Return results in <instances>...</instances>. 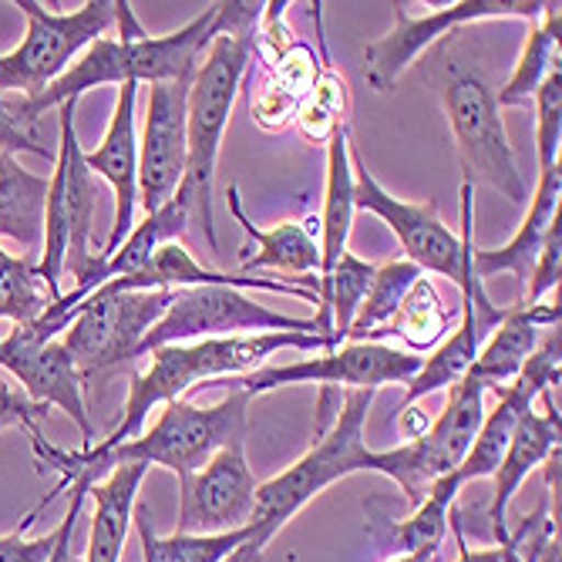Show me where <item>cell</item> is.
Returning <instances> with one entry per match:
<instances>
[{
    "mask_svg": "<svg viewBox=\"0 0 562 562\" xmlns=\"http://www.w3.org/2000/svg\"><path fill=\"white\" fill-rule=\"evenodd\" d=\"M249 394L229 384V394L210 407H199L189 401H169L162 404L159 422L138 438L115 445V448H58L50 445L41 431L27 435L34 458L41 469H55L58 472V492H65L75 479H101L119 465H159L176 472L179 479L199 472L210 458L233 445L246 441V422H249Z\"/></svg>",
    "mask_w": 562,
    "mask_h": 562,
    "instance_id": "obj_1",
    "label": "cell"
},
{
    "mask_svg": "<svg viewBox=\"0 0 562 562\" xmlns=\"http://www.w3.org/2000/svg\"><path fill=\"white\" fill-rule=\"evenodd\" d=\"M260 14L263 4H257V0H226V4H220L216 31L192 71L189 101H186L189 159H186L182 192L189 195V206L199 216L213 252H220L216 216H213V179H216L220 148L236 105V94L249 78L252 61H257Z\"/></svg>",
    "mask_w": 562,
    "mask_h": 562,
    "instance_id": "obj_2",
    "label": "cell"
},
{
    "mask_svg": "<svg viewBox=\"0 0 562 562\" xmlns=\"http://www.w3.org/2000/svg\"><path fill=\"white\" fill-rule=\"evenodd\" d=\"M115 21L122 24V37H101L91 47H85L78 61L58 78L50 81L34 98L14 94V115L21 125L37 128V119L50 109H61L68 101H81L85 91L101 85H162L179 81L195 71L202 50H206L216 21L220 4H210L199 18H192L186 27L151 37L138 24L128 0H115Z\"/></svg>",
    "mask_w": 562,
    "mask_h": 562,
    "instance_id": "obj_3",
    "label": "cell"
},
{
    "mask_svg": "<svg viewBox=\"0 0 562 562\" xmlns=\"http://www.w3.org/2000/svg\"><path fill=\"white\" fill-rule=\"evenodd\" d=\"M277 350H337L334 337L324 334H249V337H216L195 344H169L148 353V368L132 378L122 418L98 448H115L145 431L151 407L182 401V394L199 384L236 381L267 368Z\"/></svg>",
    "mask_w": 562,
    "mask_h": 562,
    "instance_id": "obj_4",
    "label": "cell"
},
{
    "mask_svg": "<svg viewBox=\"0 0 562 562\" xmlns=\"http://www.w3.org/2000/svg\"><path fill=\"white\" fill-rule=\"evenodd\" d=\"M374 394L378 391H347L334 425L317 438V445L303 458H296V462L277 479L260 482L257 505H252V519H249L252 539L239 546L226 562H260L273 536L303 505H311L334 482L350 479L357 472L381 475L384 451H374L364 441V422H368Z\"/></svg>",
    "mask_w": 562,
    "mask_h": 562,
    "instance_id": "obj_5",
    "label": "cell"
},
{
    "mask_svg": "<svg viewBox=\"0 0 562 562\" xmlns=\"http://www.w3.org/2000/svg\"><path fill=\"white\" fill-rule=\"evenodd\" d=\"M431 81L438 85L441 105L451 125V138L462 162L465 186H488L516 206H529V186L516 166L495 85L462 44H445L435 55Z\"/></svg>",
    "mask_w": 562,
    "mask_h": 562,
    "instance_id": "obj_6",
    "label": "cell"
},
{
    "mask_svg": "<svg viewBox=\"0 0 562 562\" xmlns=\"http://www.w3.org/2000/svg\"><path fill=\"white\" fill-rule=\"evenodd\" d=\"M78 101L58 109V151L55 172L47 179L44 202V243L37 273L44 277L50 296H61V277H75L71 290H81L98 267L94 252V210H98V182L85 166V151L75 128Z\"/></svg>",
    "mask_w": 562,
    "mask_h": 562,
    "instance_id": "obj_7",
    "label": "cell"
},
{
    "mask_svg": "<svg viewBox=\"0 0 562 562\" xmlns=\"http://www.w3.org/2000/svg\"><path fill=\"white\" fill-rule=\"evenodd\" d=\"M350 166H353V206L374 213L384 220V226L397 236L404 260L415 263L422 273H435L451 280L454 286H462L465 270L472 263V226H475V189L462 182V236H454L448 223H441L435 202H404L394 192H387L364 166L361 151L350 145Z\"/></svg>",
    "mask_w": 562,
    "mask_h": 562,
    "instance_id": "obj_8",
    "label": "cell"
},
{
    "mask_svg": "<svg viewBox=\"0 0 562 562\" xmlns=\"http://www.w3.org/2000/svg\"><path fill=\"white\" fill-rule=\"evenodd\" d=\"M18 8L27 18V34L11 55H0V94L18 98H34L58 81L115 24V0H88L71 14H50L37 0H21Z\"/></svg>",
    "mask_w": 562,
    "mask_h": 562,
    "instance_id": "obj_9",
    "label": "cell"
},
{
    "mask_svg": "<svg viewBox=\"0 0 562 562\" xmlns=\"http://www.w3.org/2000/svg\"><path fill=\"white\" fill-rule=\"evenodd\" d=\"M176 290H94L75 311L68 330L58 337L81 378L122 368L138 361V347L145 334L156 327Z\"/></svg>",
    "mask_w": 562,
    "mask_h": 562,
    "instance_id": "obj_10",
    "label": "cell"
},
{
    "mask_svg": "<svg viewBox=\"0 0 562 562\" xmlns=\"http://www.w3.org/2000/svg\"><path fill=\"white\" fill-rule=\"evenodd\" d=\"M249 334H324V330L317 321L277 314L233 286H192V290H176L166 317L145 334L138 357H148L151 350L169 344L249 337Z\"/></svg>",
    "mask_w": 562,
    "mask_h": 562,
    "instance_id": "obj_11",
    "label": "cell"
},
{
    "mask_svg": "<svg viewBox=\"0 0 562 562\" xmlns=\"http://www.w3.org/2000/svg\"><path fill=\"white\" fill-rule=\"evenodd\" d=\"M542 11L546 0H462V4H448L435 14L412 18L404 4H394V27L364 47V78L374 91L387 94L425 50L445 41V34H454L458 27L479 21L536 24Z\"/></svg>",
    "mask_w": 562,
    "mask_h": 562,
    "instance_id": "obj_12",
    "label": "cell"
},
{
    "mask_svg": "<svg viewBox=\"0 0 562 562\" xmlns=\"http://www.w3.org/2000/svg\"><path fill=\"white\" fill-rule=\"evenodd\" d=\"M425 357L412 350H397L394 344H340L337 350H327L324 357H311V361L296 364H267L236 381H220L246 391L249 397L270 394L277 387L290 384H324L347 391H378L384 384H407L422 371Z\"/></svg>",
    "mask_w": 562,
    "mask_h": 562,
    "instance_id": "obj_13",
    "label": "cell"
},
{
    "mask_svg": "<svg viewBox=\"0 0 562 562\" xmlns=\"http://www.w3.org/2000/svg\"><path fill=\"white\" fill-rule=\"evenodd\" d=\"M257 475L246 462V441L220 448L199 472L179 479V536H223L249 526Z\"/></svg>",
    "mask_w": 562,
    "mask_h": 562,
    "instance_id": "obj_14",
    "label": "cell"
},
{
    "mask_svg": "<svg viewBox=\"0 0 562 562\" xmlns=\"http://www.w3.org/2000/svg\"><path fill=\"white\" fill-rule=\"evenodd\" d=\"M192 75L148 88V112L138 138V202L145 216L159 213L172 202L186 179L189 135H186V101Z\"/></svg>",
    "mask_w": 562,
    "mask_h": 562,
    "instance_id": "obj_15",
    "label": "cell"
},
{
    "mask_svg": "<svg viewBox=\"0 0 562 562\" xmlns=\"http://www.w3.org/2000/svg\"><path fill=\"white\" fill-rule=\"evenodd\" d=\"M0 368H8L21 391L37 404H58L61 412L81 428L85 451L98 445L88 404H85V378L75 364V357L61 340H34L27 327H14L8 337H0Z\"/></svg>",
    "mask_w": 562,
    "mask_h": 562,
    "instance_id": "obj_16",
    "label": "cell"
},
{
    "mask_svg": "<svg viewBox=\"0 0 562 562\" xmlns=\"http://www.w3.org/2000/svg\"><path fill=\"white\" fill-rule=\"evenodd\" d=\"M135 105H138V85H122L112 122L105 128L98 148L85 151V166L98 179H105L115 192V223L112 233L98 252L112 257L135 229V206H138V132H135Z\"/></svg>",
    "mask_w": 562,
    "mask_h": 562,
    "instance_id": "obj_17",
    "label": "cell"
},
{
    "mask_svg": "<svg viewBox=\"0 0 562 562\" xmlns=\"http://www.w3.org/2000/svg\"><path fill=\"white\" fill-rule=\"evenodd\" d=\"M226 206H229L233 220L249 236L246 249H257V252H246V257L239 260L243 273H257V270L293 273L290 283H296L303 290H314L321 296V243H317L321 223L314 216L303 220V223H280L273 229H260L246 216L236 182L226 189Z\"/></svg>",
    "mask_w": 562,
    "mask_h": 562,
    "instance_id": "obj_18",
    "label": "cell"
},
{
    "mask_svg": "<svg viewBox=\"0 0 562 562\" xmlns=\"http://www.w3.org/2000/svg\"><path fill=\"white\" fill-rule=\"evenodd\" d=\"M559 216H562V166L539 172L536 192L529 195L526 220H522V226L516 229L513 239H508L505 246H498V249L472 246L475 277L485 283L488 277L513 273L516 283H519V300H522L526 296V286H529V277H532V267H536V257H539V249H542V243H546V236H549V229H552V223Z\"/></svg>",
    "mask_w": 562,
    "mask_h": 562,
    "instance_id": "obj_19",
    "label": "cell"
},
{
    "mask_svg": "<svg viewBox=\"0 0 562 562\" xmlns=\"http://www.w3.org/2000/svg\"><path fill=\"white\" fill-rule=\"evenodd\" d=\"M546 397V412H532L519 422L513 441H508L502 462L495 469V492H492V505H488V526H492V536H495V546L508 542V505H513L516 492L522 488V482L539 469L546 465V458L552 451H559V407H555V397L552 391L542 394Z\"/></svg>",
    "mask_w": 562,
    "mask_h": 562,
    "instance_id": "obj_20",
    "label": "cell"
},
{
    "mask_svg": "<svg viewBox=\"0 0 562 562\" xmlns=\"http://www.w3.org/2000/svg\"><path fill=\"white\" fill-rule=\"evenodd\" d=\"M192 286H249V290H267V293H286V296H300L321 303V296L314 290H303L283 280H270V277H246V273H220L202 267L192 252L182 243H166L156 249V257L148 260L145 270H138L135 277H122L112 280L98 290H192Z\"/></svg>",
    "mask_w": 562,
    "mask_h": 562,
    "instance_id": "obj_21",
    "label": "cell"
},
{
    "mask_svg": "<svg viewBox=\"0 0 562 562\" xmlns=\"http://www.w3.org/2000/svg\"><path fill=\"white\" fill-rule=\"evenodd\" d=\"M559 303H536V306H519L513 303L508 317L485 337V344L479 347V357L472 364V378L482 381L485 391H502L508 387L519 371L526 368V361L539 347V330L542 327H559Z\"/></svg>",
    "mask_w": 562,
    "mask_h": 562,
    "instance_id": "obj_22",
    "label": "cell"
},
{
    "mask_svg": "<svg viewBox=\"0 0 562 562\" xmlns=\"http://www.w3.org/2000/svg\"><path fill=\"white\" fill-rule=\"evenodd\" d=\"M321 58L306 44H290L286 55L267 65V75L257 78L249 94V115L260 128L280 132L296 122V112L317 81Z\"/></svg>",
    "mask_w": 562,
    "mask_h": 562,
    "instance_id": "obj_23",
    "label": "cell"
},
{
    "mask_svg": "<svg viewBox=\"0 0 562 562\" xmlns=\"http://www.w3.org/2000/svg\"><path fill=\"white\" fill-rule=\"evenodd\" d=\"M145 472V465H119L91 485L88 495H94V516L88 529L85 562H122Z\"/></svg>",
    "mask_w": 562,
    "mask_h": 562,
    "instance_id": "obj_24",
    "label": "cell"
},
{
    "mask_svg": "<svg viewBox=\"0 0 562 562\" xmlns=\"http://www.w3.org/2000/svg\"><path fill=\"white\" fill-rule=\"evenodd\" d=\"M353 166H350V128L327 142V186H324V213H321V286L330 280L337 260L347 252L353 226Z\"/></svg>",
    "mask_w": 562,
    "mask_h": 562,
    "instance_id": "obj_25",
    "label": "cell"
},
{
    "mask_svg": "<svg viewBox=\"0 0 562 562\" xmlns=\"http://www.w3.org/2000/svg\"><path fill=\"white\" fill-rule=\"evenodd\" d=\"M44 202H47V179L24 169L18 156L0 151V236L14 239L18 246L41 257Z\"/></svg>",
    "mask_w": 562,
    "mask_h": 562,
    "instance_id": "obj_26",
    "label": "cell"
},
{
    "mask_svg": "<svg viewBox=\"0 0 562 562\" xmlns=\"http://www.w3.org/2000/svg\"><path fill=\"white\" fill-rule=\"evenodd\" d=\"M454 317H458V311L445 306L438 286L428 277H422L412 290H407V296L401 300L394 317L384 327L371 330L361 344L404 340L407 347H412V353H425V350H435L451 334V327L458 324Z\"/></svg>",
    "mask_w": 562,
    "mask_h": 562,
    "instance_id": "obj_27",
    "label": "cell"
},
{
    "mask_svg": "<svg viewBox=\"0 0 562 562\" xmlns=\"http://www.w3.org/2000/svg\"><path fill=\"white\" fill-rule=\"evenodd\" d=\"M485 344V337L479 334L475 327V314H472V296L462 293V303H458V324L451 327V334L431 350V357L422 361V371L407 381L404 387V404H418L422 397L441 391V387H454L462 381L475 357H479V347Z\"/></svg>",
    "mask_w": 562,
    "mask_h": 562,
    "instance_id": "obj_28",
    "label": "cell"
},
{
    "mask_svg": "<svg viewBox=\"0 0 562 562\" xmlns=\"http://www.w3.org/2000/svg\"><path fill=\"white\" fill-rule=\"evenodd\" d=\"M559 27H562V11L552 0H546L542 18L529 27L526 47L516 61V71L508 75L502 88H495L498 109H529L539 85L549 78L552 68H559Z\"/></svg>",
    "mask_w": 562,
    "mask_h": 562,
    "instance_id": "obj_29",
    "label": "cell"
},
{
    "mask_svg": "<svg viewBox=\"0 0 562 562\" xmlns=\"http://www.w3.org/2000/svg\"><path fill=\"white\" fill-rule=\"evenodd\" d=\"M321 8L324 4H314V18H317V41H321V68H317V81L306 94V101L296 112V132L314 142V145H327L334 135H340L350 122V88L344 81V75H337V68L330 65V55H327V37H324V27H321Z\"/></svg>",
    "mask_w": 562,
    "mask_h": 562,
    "instance_id": "obj_30",
    "label": "cell"
},
{
    "mask_svg": "<svg viewBox=\"0 0 562 562\" xmlns=\"http://www.w3.org/2000/svg\"><path fill=\"white\" fill-rule=\"evenodd\" d=\"M132 526L135 536L142 542V552L151 555V562H226L239 546H246L252 539V529L243 526L236 532H223V536H166L159 539L151 532V513L148 505L135 502V513H132Z\"/></svg>",
    "mask_w": 562,
    "mask_h": 562,
    "instance_id": "obj_31",
    "label": "cell"
},
{
    "mask_svg": "<svg viewBox=\"0 0 562 562\" xmlns=\"http://www.w3.org/2000/svg\"><path fill=\"white\" fill-rule=\"evenodd\" d=\"M462 492L454 472L438 479L428 495L415 505V513L407 516L404 522L394 526V542H397V555L407 552H438L445 536L451 532V505Z\"/></svg>",
    "mask_w": 562,
    "mask_h": 562,
    "instance_id": "obj_32",
    "label": "cell"
},
{
    "mask_svg": "<svg viewBox=\"0 0 562 562\" xmlns=\"http://www.w3.org/2000/svg\"><path fill=\"white\" fill-rule=\"evenodd\" d=\"M50 303H55V296L37 273V263H31L27 257H14L0 246V321L27 327Z\"/></svg>",
    "mask_w": 562,
    "mask_h": 562,
    "instance_id": "obj_33",
    "label": "cell"
},
{
    "mask_svg": "<svg viewBox=\"0 0 562 562\" xmlns=\"http://www.w3.org/2000/svg\"><path fill=\"white\" fill-rule=\"evenodd\" d=\"M425 273L415 267V263H407V260H391L384 267H378L374 273V283L361 303V314H357V321L350 324V334H347V344H361L371 330L384 327L394 311L401 306V300L407 296V290H412Z\"/></svg>",
    "mask_w": 562,
    "mask_h": 562,
    "instance_id": "obj_34",
    "label": "cell"
},
{
    "mask_svg": "<svg viewBox=\"0 0 562 562\" xmlns=\"http://www.w3.org/2000/svg\"><path fill=\"white\" fill-rule=\"evenodd\" d=\"M536 156L539 172L559 166V145H562V68H552L549 78L539 85L536 98Z\"/></svg>",
    "mask_w": 562,
    "mask_h": 562,
    "instance_id": "obj_35",
    "label": "cell"
},
{
    "mask_svg": "<svg viewBox=\"0 0 562 562\" xmlns=\"http://www.w3.org/2000/svg\"><path fill=\"white\" fill-rule=\"evenodd\" d=\"M559 280H562V223L555 220L539 249V257H536V267H532V277H529V286H526V296L519 300V306L542 303L552 290H559Z\"/></svg>",
    "mask_w": 562,
    "mask_h": 562,
    "instance_id": "obj_36",
    "label": "cell"
},
{
    "mask_svg": "<svg viewBox=\"0 0 562 562\" xmlns=\"http://www.w3.org/2000/svg\"><path fill=\"white\" fill-rule=\"evenodd\" d=\"M55 495L58 492H47L31 513L21 519V526H18V532H11V536H4L0 539V562H47L50 559V549H55V539H58V529L55 532H47L44 539H24V532L31 529V522L44 513V508L55 502Z\"/></svg>",
    "mask_w": 562,
    "mask_h": 562,
    "instance_id": "obj_37",
    "label": "cell"
},
{
    "mask_svg": "<svg viewBox=\"0 0 562 562\" xmlns=\"http://www.w3.org/2000/svg\"><path fill=\"white\" fill-rule=\"evenodd\" d=\"M0 151L18 156V151H31V156L55 162V148L44 145L37 128H27L14 115V94H0Z\"/></svg>",
    "mask_w": 562,
    "mask_h": 562,
    "instance_id": "obj_38",
    "label": "cell"
},
{
    "mask_svg": "<svg viewBox=\"0 0 562 562\" xmlns=\"http://www.w3.org/2000/svg\"><path fill=\"white\" fill-rule=\"evenodd\" d=\"M44 422H47V404L31 401L21 387L0 378V431L21 428L27 435H37Z\"/></svg>",
    "mask_w": 562,
    "mask_h": 562,
    "instance_id": "obj_39",
    "label": "cell"
},
{
    "mask_svg": "<svg viewBox=\"0 0 562 562\" xmlns=\"http://www.w3.org/2000/svg\"><path fill=\"white\" fill-rule=\"evenodd\" d=\"M91 485H94V479H88V475H81V479L71 482V508H68L61 526H58V539H55V549H50V559L47 562H81V555L75 549V526L81 519V505H85Z\"/></svg>",
    "mask_w": 562,
    "mask_h": 562,
    "instance_id": "obj_40",
    "label": "cell"
},
{
    "mask_svg": "<svg viewBox=\"0 0 562 562\" xmlns=\"http://www.w3.org/2000/svg\"><path fill=\"white\" fill-rule=\"evenodd\" d=\"M431 425H435V418L425 412L422 401H418V404H404V407H401V415H397V431H401L404 441L425 438V435L431 431Z\"/></svg>",
    "mask_w": 562,
    "mask_h": 562,
    "instance_id": "obj_41",
    "label": "cell"
},
{
    "mask_svg": "<svg viewBox=\"0 0 562 562\" xmlns=\"http://www.w3.org/2000/svg\"><path fill=\"white\" fill-rule=\"evenodd\" d=\"M451 532H454V542H458V562H508L505 559V546H495V549H472L462 536V519L451 516Z\"/></svg>",
    "mask_w": 562,
    "mask_h": 562,
    "instance_id": "obj_42",
    "label": "cell"
},
{
    "mask_svg": "<svg viewBox=\"0 0 562 562\" xmlns=\"http://www.w3.org/2000/svg\"><path fill=\"white\" fill-rule=\"evenodd\" d=\"M438 552H407V555H394V559H387V562H431Z\"/></svg>",
    "mask_w": 562,
    "mask_h": 562,
    "instance_id": "obj_43",
    "label": "cell"
},
{
    "mask_svg": "<svg viewBox=\"0 0 562 562\" xmlns=\"http://www.w3.org/2000/svg\"><path fill=\"white\" fill-rule=\"evenodd\" d=\"M142 559H145V562H151V555H148V552H142Z\"/></svg>",
    "mask_w": 562,
    "mask_h": 562,
    "instance_id": "obj_44",
    "label": "cell"
}]
</instances>
